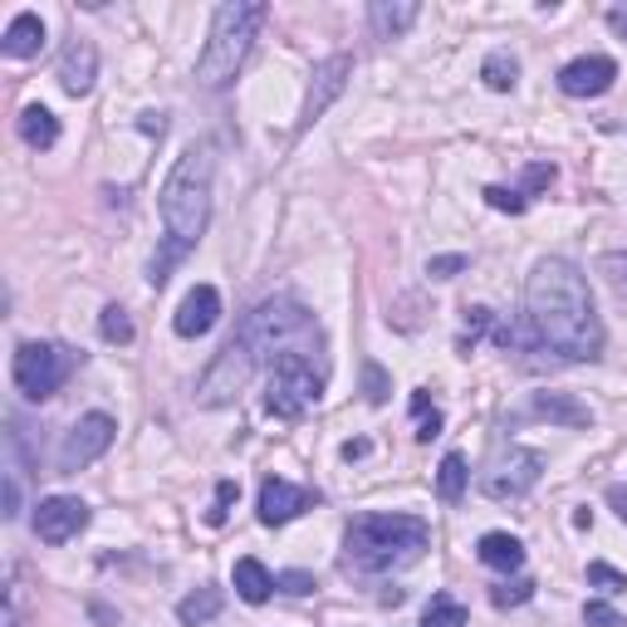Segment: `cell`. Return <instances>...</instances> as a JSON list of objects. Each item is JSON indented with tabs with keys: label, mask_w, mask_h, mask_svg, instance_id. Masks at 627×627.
<instances>
[{
	"label": "cell",
	"mask_w": 627,
	"mask_h": 627,
	"mask_svg": "<svg viewBox=\"0 0 627 627\" xmlns=\"http://www.w3.org/2000/svg\"><path fill=\"white\" fill-rule=\"evenodd\" d=\"M314 353V358H324V328H318V318L304 310L300 300H290V294H275V300L255 304V310L245 314V324L231 334V344L211 358V368L201 373L197 383V403L201 407H226L241 397V387L250 383V373L260 368V363H275L280 353Z\"/></svg>",
	"instance_id": "6da1fadb"
},
{
	"label": "cell",
	"mask_w": 627,
	"mask_h": 627,
	"mask_svg": "<svg viewBox=\"0 0 627 627\" xmlns=\"http://www.w3.org/2000/svg\"><path fill=\"white\" fill-rule=\"evenodd\" d=\"M524 324L534 348L554 353L558 363H593L603 353V324L593 310L584 270L564 255H544L524 284Z\"/></svg>",
	"instance_id": "7a4b0ae2"
},
{
	"label": "cell",
	"mask_w": 627,
	"mask_h": 627,
	"mask_svg": "<svg viewBox=\"0 0 627 627\" xmlns=\"http://www.w3.org/2000/svg\"><path fill=\"white\" fill-rule=\"evenodd\" d=\"M207 226H211V147L191 143L163 181V245H157L153 265H147L153 290H163L173 280V270L197 250Z\"/></svg>",
	"instance_id": "3957f363"
},
{
	"label": "cell",
	"mask_w": 627,
	"mask_h": 627,
	"mask_svg": "<svg viewBox=\"0 0 627 627\" xmlns=\"http://www.w3.org/2000/svg\"><path fill=\"white\" fill-rule=\"evenodd\" d=\"M431 544L427 520L417 515H358L344 534V568L353 574H393V568L417 564Z\"/></svg>",
	"instance_id": "277c9868"
},
{
	"label": "cell",
	"mask_w": 627,
	"mask_h": 627,
	"mask_svg": "<svg viewBox=\"0 0 627 627\" xmlns=\"http://www.w3.org/2000/svg\"><path fill=\"white\" fill-rule=\"evenodd\" d=\"M265 15H270L265 0H226V6H216L207 50H201V60H197V84L201 88H226L236 74H241V64L250 60V44H255Z\"/></svg>",
	"instance_id": "5b68a950"
},
{
	"label": "cell",
	"mask_w": 627,
	"mask_h": 627,
	"mask_svg": "<svg viewBox=\"0 0 627 627\" xmlns=\"http://www.w3.org/2000/svg\"><path fill=\"white\" fill-rule=\"evenodd\" d=\"M324 397V358L314 353H280L265 378V412L280 421H300Z\"/></svg>",
	"instance_id": "8992f818"
},
{
	"label": "cell",
	"mask_w": 627,
	"mask_h": 627,
	"mask_svg": "<svg viewBox=\"0 0 627 627\" xmlns=\"http://www.w3.org/2000/svg\"><path fill=\"white\" fill-rule=\"evenodd\" d=\"M74 353L64 344H20L10 358V378H15L25 403H50L74 373Z\"/></svg>",
	"instance_id": "52a82bcc"
},
{
	"label": "cell",
	"mask_w": 627,
	"mask_h": 627,
	"mask_svg": "<svg viewBox=\"0 0 627 627\" xmlns=\"http://www.w3.org/2000/svg\"><path fill=\"white\" fill-rule=\"evenodd\" d=\"M113 437H118V421L108 412H88L79 417L70 431H64V447H60V476H79L84 466H94L98 456L113 447Z\"/></svg>",
	"instance_id": "ba28073f"
},
{
	"label": "cell",
	"mask_w": 627,
	"mask_h": 627,
	"mask_svg": "<svg viewBox=\"0 0 627 627\" xmlns=\"http://www.w3.org/2000/svg\"><path fill=\"white\" fill-rule=\"evenodd\" d=\"M544 476V456L530 447H510L495 466L481 476V490L490 500H524Z\"/></svg>",
	"instance_id": "9c48e42d"
},
{
	"label": "cell",
	"mask_w": 627,
	"mask_h": 627,
	"mask_svg": "<svg viewBox=\"0 0 627 627\" xmlns=\"http://www.w3.org/2000/svg\"><path fill=\"white\" fill-rule=\"evenodd\" d=\"M348 79H353V54H328L324 64L314 70V84H310V94H304V113H300V133H310L318 118L328 113V104H334L338 94L348 88Z\"/></svg>",
	"instance_id": "30bf717a"
},
{
	"label": "cell",
	"mask_w": 627,
	"mask_h": 627,
	"mask_svg": "<svg viewBox=\"0 0 627 627\" xmlns=\"http://www.w3.org/2000/svg\"><path fill=\"white\" fill-rule=\"evenodd\" d=\"M88 524V505L79 495H50L35 505V534L44 544H70Z\"/></svg>",
	"instance_id": "8fae6325"
},
{
	"label": "cell",
	"mask_w": 627,
	"mask_h": 627,
	"mask_svg": "<svg viewBox=\"0 0 627 627\" xmlns=\"http://www.w3.org/2000/svg\"><path fill=\"white\" fill-rule=\"evenodd\" d=\"M318 495L304 485H290L280 481V476H265L260 481V524H290L294 515H304V510H314Z\"/></svg>",
	"instance_id": "7c38bea8"
},
{
	"label": "cell",
	"mask_w": 627,
	"mask_h": 627,
	"mask_svg": "<svg viewBox=\"0 0 627 627\" xmlns=\"http://www.w3.org/2000/svg\"><path fill=\"white\" fill-rule=\"evenodd\" d=\"M613 79H618V64H613L608 54H584V60L558 70V88H564L568 98H598L613 88Z\"/></svg>",
	"instance_id": "4fadbf2b"
},
{
	"label": "cell",
	"mask_w": 627,
	"mask_h": 627,
	"mask_svg": "<svg viewBox=\"0 0 627 627\" xmlns=\"http://www.w3.org/2000/svg\"><path fill=\"white\" fill-rule=\"evenodd\" d=\"M94 79H98V50H94V40L74 35L70 44H64V54H60V88L70 98H84L88 88H94Z\"/></svg>",
	"instance_id": "5bb4252c"
},
{
	"label": "cell",
	"mask_w": 627,
	"mask_h": 627,
	"mask_svg": "<svg viewBox=\"0 0 627 627\" xmlns=\"http://www.w3.org/2000/svg\"><path fill=\"white\" fill-rule=\"evenodd\" d=\"M216 318H221V294H216V284H197V290L181 300L173 328L181 338H201V334H211L216 328Z\"/></svg>",
	"instance_id": "9a60e30c"
},
{
	"label": "cell",
	"mask_w": 627,
	"mask_h": 627,
	"mask_svg": "<svg viewBox=\"0 0 627 627\" xmlns=\"http://www.w3.org/2000/svg\"><path fill=\"white\" fill-rule=\"evenodd\" d=\"M524 417L554 421V427H568V431H588L593 427V412L578 403L574 393H534V403H530V412Z\"/></svg>",
	"instance_id": "2e32d148"
},
{
	"label": "cell",
	"mask_w": 627,
	"mask_h": 627,
	"mask_svg": "<svg viewBox=\"0 0 627 627\" xmlns=\"http://www.w3.org/2000/svg\"><path fill=\"white\" fill-rule=\"evenodd\" d=\"M0 50H6V60H35L44 50V20L35 10H20L6 25V35H0Z\"/></svg>",
	"instance_id": "e0dca14e"
},
{
	"label": "cell",
	"mask_w": 627,
	"mask_h": 627,
	"mask_svg": "<svg viewBox=\"0 0 627 627\" xmlns=\"http://www.w3.org/2000/svg\"><path fill=\"white\" fill-rule=\"evenodd\" d=\"M417 15H421L417 0H373L368 6V25H373V35L378 40H397Z\"/></svg>",
	"instance_id": "ac0fdd59"
},
{
	"label": "cell",
	"mask_w": 627,
	"mask_h": 627,
	"mask_svg": "<svg viewBox=\"0 0 627 627\" xmlns=\"http://www.w3.org/2000/svg\"><path fill=\"white\" fill-rule=\"evenodd\" d=\"M476 554H481L485 568H500V574H515V568H524V544L515 540V534H505V530L481 534Z\"/></svg>",
	"instance_id": "d6986e66"
},
{
	"label": "cell",
	"mask_w": 627,
	"mask_h": 627,
	"mask_svg": "<svg viewBox=\"0 0 627 627\" xmlns=\"http://www.w3.org/2000/svg\"><path fill=\"white\" fill-rule=\"evenodd\" d=\"M231 578H236V593L250 603V608H260V603L275 593V574H270L260 558H236V568H231Z\"/></svg>",
	"instance_id": "ffe728a7"
},
{
	"label": "cell",
	"mask_w": 627,
	"mask_h": 627,
	"mask_svg": "<svg viewBox=\"0 0 627 627\" xmlns=\"http://www.w3.org/2000/svg\"><path fill=\"white\" fill-rule=\"evenodd\" d=\"M20 138H25L35 153H50L54 143H60V118H54L44 104H30L20 113Z\"/></svg>",
	"instance_id": "44dd1931"
},
{
	"label": "cell",
	"mask_w": 627,
	"mask_h": 627,
	"mask_svg": "<svg viewBox=\"0 0 627 627\" xmlns=\"http://www.w3.org/2000/svg\"><path fill=\"white\" fill-rule=\"evenodd\" d=\"M481 79H485V88H495V94H510V88L520 84V60L510 50H490L485 64H481Z\"/></svg>",
	"instance_id": "7402d4cb"
},
{
	"label": "cell",
	"mask_w": 627,
	"mask_h": 627,
	"mask_svg": "<svg viewBox=\"0 0 627 627\" xmlns=\"http://www.w3.org/2000/svg\"><path fill=\"white\" fill-rule=\"evenodd\" d=\"M221 588H197V593H187V598L177 603V618L187 623V627H201V623H211L216 613H221Z\"/></svg>",
	"instance_id": "603a6c76"
},
{
	"label": "cell",
	"mask_w": 627,
	"mask_h": 627,
	"mask_svg": "<svg viewBox=\"0 0 627 627\" xmlns=\"http://www.w3.org/2000/svg\"><path fill=\"white\" fill-rule=\"evenodd\" d=\"M466 481H471V471H466V456L461 451L441 456V466H437V495L447 500V505H456V500L466 495Z\"/></svg>",
	"instance_id": "cb8c5ba5"
},
{
	"label": "cell",
	"mask_w": 627,
	"mask_h": 627,
	"mask_svg": "<svg viewBox=\"0 0 627 627\" xmlns=\"http://www.w3.org/2000/svg\"><path fill=\"white\" fill-rule=\"evenodd\" d=\"M421 627H466V608L451 593H431V603L421 608Z\"/></svg>",
	"instance_id": "d4e9b609"
},
{
	"label": "cell",
	"mask_w": 627,
	"mask_h": 627,
	"mask_svg": "<svg viewBox=\"0 0 627 627\" xmlns=\"http://www.w3.org/2000/svg\"><path fill=\"white\" fill-rule=\"evenodd\" d=\"M98 334H104L108 344H118V348H123V344H133V318L123 314L118 304H108V310L98 314Z\"/></svg>",
	"instance_id": "484cf974"
},
{
	"label": "cell",
	"mask_w": 627,
	"mask_h": 627,
	"mask_svg": "<svg viewBox=\"0 0 627 627\" xmlns=\"http://www.w3.org/2000/svg\"><path fill=\"white\" fill-rule=\"evenodd\" d=\"M412 417H417V441L441 437V412L431 407V397H427V393H412Z\"/></svg>",
	"instance_id": "4316f807"
},
{
	"label": "cell",
	"mask_w": 627,
	"mask_h": 627,
	"mask_svg": "<svg viewBox=\"0 0 627 627\" xmlns=\"http://www.w3.org/2000/svg\"><path fill=\"white\" fill-rule=\"evenodd\" d=\"M534 598V578H515V584H495L490 588V603L495 608H520V603Z\"/></svg>",
	"instance_id": "83f0119b"
},
{
	"label": "cell",
	"mask_w": 627,
	"mask_h": 627,
	"mask_svg": "<svg viewBox=\"0 0 627 627\" xmlns=\"http://www.w3.org/2000/svg\"><path fill=\"white\" fill-rule=\"evenodd\" d=\"M387 393H393L387 373L378 368V363H363V397H368L373 407H383V403H387Z\"/></svg>",
	"instance_id": "f1b7e54d"
},
{
	"label": "cell",
	"mask_w": 627,
	"mask_h": 627,
	"mask_svg": "<svg viewBox=\"0 0 627 627\" xmlns=\"http://www.w3.org/2000/svg\"><path fill=\"white\" fill-rule=\"evenodd\" d=\"M598 275L627 300V250H613V255H603V260H598Z\"/></svg>",
	"instance_id": "f546056e"
},
{
	"label": "cell",
	"mask_w": 627,
	"mask_h": 627,
	"mask_svg": "<svg viewBox=\"0 0 627 627\" xmlns=\"http://www.w3.org/2000/svg\"><path fill=\"white\" fill-rule=\"evenodd\" d=\"M485 201L510 216H524V207H530V197H524V191H510V187H485Z\"/></svg>",
	"instance_id": "4dcf8cb0"
},
{
	"label": "cell",
	"mask_w": 627,
	"mask_h": 627,
	"mask_svg": "<svg viewBox=\"0 0 627 627\" xmlns=\"http://www.w3.org/2000/svg\"><path fill=\"white\" fill-rule=\"evenodd\" d=\"M236 500H241V485H236V481H221V485H216V505L207 510V524H226V515H231Z\"/></svg>",
	"instance_id": "1f68e13d"
},
{
	"label": "cell",
	"mask_w": 627,
	"mask_h": 627,
	"mask_svg": "<svg viewBox=\"0 0 627 627\" xmlns=\"http://www.w3.org/2000/svg\"><path fill=\"white\" fill-rule=\"evenodd\" d=\"M588 584L603 593H627V574H618L613 564H588Z\"/></svg>",
	"instance_id": "d6a6232c"
},
{
	"label": "cell",
	"mask_w": 627,
	"mask_h": 627,
	"mask_svg": "<svg viewBox=\"0 0 627 627\" xmlns=\"http://www.w3.org/2000/svg\"><path fill=\"white\" fill-rule=\"evenodd\" d=\"M490 318H495L490 310H466V334H461V353H466V348H476V338H481L485 328H490Z\"/></svg>",
	"instance_id": "836d02e7"
},
{
	"label": "cell",
	"mask_w": 627,
	"mask_h": 627,
	"mask_svg": "<svg viewBox=\"0 0 627 627\" xmlns=\"http://www.w3.org/2000/svg\"><path fill=\"white\" fill-rule=\"evenodd\" d=\"M584 623L588 627H627L618 608H608V603H584Z\"/></svg>",
	"instance_id": "e575fe53"
},
{
	"label": "cell",
	"mask_w": 627,
	"mask_h": 627,
	"mask_svg": "<svg viewBox=\"0 0 627 627\" xmlns=\"http://www.w3.org/2000/svg\"><path fill=\"white\" fill-rule=\"evenodd\" d=\"M466 265H471L466 255H437V260H427V275H431V280H456Z\"/></svg>",
	"instance_id": "d590c367"
},
{
	"label": "cell",
	"mask_w": 627,
	"mask_h": 627,
	"mask_svg": "<svg viewBox=\"0 0 627 627\" xmlns=\"http://www.w3.org/2000/svg\"><path fill=\"white\" fill-rule=\"evenodd\" d=\"M275 588L294 593V598H304V593H314V574H300V568H290V574L275 578Z\"/></svg>",
	"instance_id": "8d00e7d4"
},
{
	"label": "cell",
	"mask_w": 627,
	"mask_h": 627,
	"mask_svg": "<svg viewBox=\"0 0 627 627\" xmlns=\"http://www.w3.org/2000/svg\"><path fill=\"white\" fill-rule=\"evenodd\" d=\"M550 181H554V163H534L530 167V173H524V197H530V191H540V187H550Z\"/></svg>",
	"instance_id": "74e56055"
},
{
	"label": "cell",
	"mask_w": 627,
	"mask_h": 627,
	"mask_svg": "<svg viewBox=\"0 0 627 627\" xmlns=\"http://www.w3.org/2000/svg\"><path fill=\"white\" fill-rule=\"evenodd\" d=\"M138 128L147 133V138H163V133H167V113H143Z\"/></svg>",
	"instance_id": "f35d334b"
},
{
	"label": "cell",
	"mask_w": 627,
	"mask_h": 627,
	"mask_svg": "<svg viewBox=\"0 0 627 627\" xmlns=\"http://www.w3.org/2000/svg\"><path fill=\"white\" fill-rule=\"evenodd\" d=\"M20 515V481L15 476H6V520Z\"/></svg>",
	"instance_id": "ab89813d"
},
{
	"label": "cell",
	"mask_w": 627,
	"mask_h": 627,
	"mask_svg": "<svg viewBox=\"0 0 627 627\" xmlns=\"http://www.w3.org/2000/svg\"><path fill=\"white\" fill-rule=\"evenodd\" d=\"M608 30H613L618 40H627V6H613V10H608Z\"/></svg>",
	"instance_id": "60d3db41"
},
{
	"label": "cell",
	"mask_w": 627,
	"mask_h": 627,
	"mask_svg": "<svg viewBox=\"0 0 627 627\" xmlns=\"http://www.w3.org/2000/svg\"><path fill=\"white\" fill-rule=\"evenodd\" d=\"M608 505L618 510V520L627 524V490H623V485H613V490H608Z\"/></svg>",
	"instance_id": "b9f144b4"
},
{
	"label": "cell",
	"mask_w": 627,
	"mask_h": 627,
	"mask_svg": "<svg viewBox=\"0 0 627 627\" xmlns=\"http://www.w3.org/2000/svg\"><path fill=\"white\" fill-rule=\"evenodd\" d=\"M358 456H368V441H348L344 447V461H358Z\"/></svg>",
	"instance_id": "7bdbcfd3"
}]
</instances>
